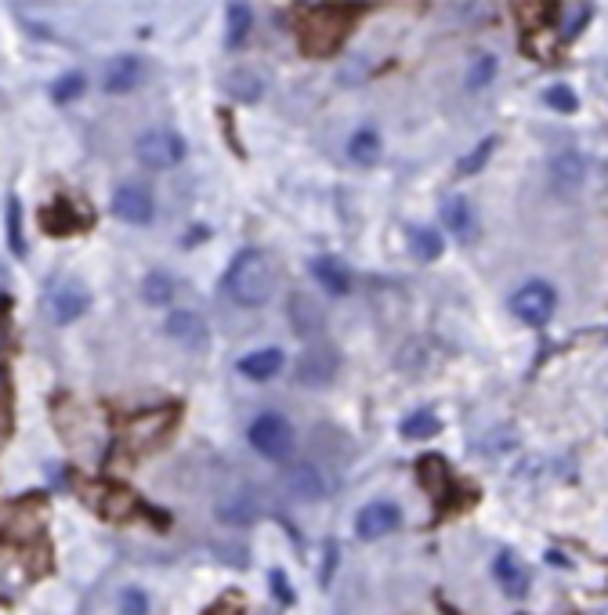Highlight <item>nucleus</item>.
<instances>
[{
    "instance_id": "4c0bfd02",
    "label": "nucleus",
    "mask_w": 608,
    "mask_h": 615,
    "mask_svg": "<svg viewBox=\"0 0 608 615\" xmlns=\"http://www.w3.org/2000/svg\"><path fill=\"white\" fill-rule=\"evenodd\" d=\"M493 73H496V58H493V55L475 58V66H471V76H467V87H471V91H478V87H485L489 80H493Z\"/></svg>"
},
{
    "instance_id": "f3484780",
    "label": "nucleus",
    "mask_w": 608,
    "mask_h": 615,
    "mask_svg": "<svg viewBox=\"0 0 608 615\" xmlns=\"http://www.w3.org/2000/svg\"><path fill=\"white\" fill-rule=\"evenodd\" d=\"M493 576H496V583H500V590H504V594H511V597H525V594H529V583H532L529 568H525L522 558H518V554H511V550H500V554H496Z\"/></svg>"
},
{
    "instance_id": "393cba45",
    "label": "nucleus",
    "mask_w": 608,
    "mask_h": 615,
    "mask_svg": "<svg viewBox=\"0 0 608 615\" xmlns=\"http://www.w3.org/2000/svg\"><path fill=\"white\" fill-rule=\"evenodd\" d=\"M438 431H442V420H438L435 409H417V413H409L399 424V435L406 438V442H428Z\"/></svg>"
},
{
    "instance_id": "7ed1b4c3",
    "label": "nucleus",
    "mask_w": 608,
    "mask_h": 615,
    "mask_svg": "<svg viewBox=\"0 0 608 615\" xmlns=\"http://www.w3.org/2000/svg\"><path fill=\"white\" fill-rule=\"evenodd\" d=\"M87 304H91V290H87L80 279H73V275L55 279V283L48 286V294H44V312H48V319L55 322V326L76 322L87 312Z\"/></svg>"
},
{
    "instance_id": "2f4dec72",
    "label": "nucleus",
    "mask_w": 608,
    "mask_h": 615,
    "mask_svg": "<svg viewBox=\"0 0 608 615\" xmlns=\"http://www.w3.org/2000/svg\"><path fill=\"white\" fill-rule=\"evenodd\" d=\"M84 87H87V76L84 73H62L55 80V84H51V102L55 105H69V102H76V98L84 95Z\"/></svg>"
},
{
    "instance_id": "a211bd4d",
    "label": "nucleus",
    "mask_w": 608,
    "mask_h": 615,
    "mask_svg": "<svg viewBox=\"0 0 608 615\" xmlns=\"http://www.w3.org/2000/svg\"><path fill=\"white\" fill-rule=\"evenodd\" d=\"M442 225L453 232V239L460 243H475L478 236V221H475V210H471V199L467 196H449L442 203Z\"/></svg>"
},
{
    "instance_id": "f704fd0d",
    "label": "nucleus",
    "mask_w": 608,
    "mask_h": 615,
    "mask_svg": "<svg viewBox=\"0 0 608 615\" xmlns=\"http://www.w3.org/2000/svg\"><path fill=\"white\" fill-rule=\"evenodd\" d=\"M493 149H496V138H485V142L478 145V149H471V152L464 156V160L456 163V174H460V178H467V174H478V171L485 167V163H489Z\"/></svg>"
},
{
    "instance_id": "dca6fc26",
    "label": "nucleus",
    "mask_w": 608,
    "mask_h": 615,
    "mask_svg": "<svg viewBox=\"0 0 608 615\" xmlns=\"http://www.w3.org/2000/svg\"><path fill=\"white\" fill-rule=\"evenodd\" d=\"M138 84H142V62L134 55H116L105 62L102 87L109 95H131Z\"/></svg>"
},
{
    "instance_id": "423d86ee",
    "label": "nucleus",
    "mask_w": 608,
    "mask_h": 615,
    "mask_svg": "<svg viewBox=\"0 0 608 615\" xmlns=\"http://www.w3.org/2000/svg\"><path fill=\"white\" fill-rule=\"evenodd\" d=\"M174 417H178V409H149V413H142V417H134L131 424L124 427V445L131 456H142L149 453L152 445L160 442L167 431L174 427Z\"/></svg>"
},
{
    "instance_id": "4be33fe9",
    "label": "nucleus",
    "mask_w": 608,
    "mask_h": 615,
    "mask_svg": "<svg viewBox=\"0 0 608 615\" xmlns=\"http://www.w3.org/2000/svg\"><path fill=\"white\" fill-rule=\"evenodd\" d=\"M283 351L279 348H261V351H250L239 359V373L247 380H272L279 377V369H283Z\"/></svg>"
},
{
    "instance_id": "5701e85b",
    "label": "nucleus",
    "mask_w": 608,
    "mask_h": 615,
    "mask_svg": "<svg viewBox=\"0 0 608 615\" xmlns=\"http://www.w3.org/2000/svg\"><path fill=\"white\" fill-rule=\"evenodd\" d=\"M138 500H134V492H127L124 485H102V500H98L95 511L109 521H124L134 514Z\"/></svg>"
},
{
    "instance_id": "ea45409f",
    "label": "nucleus",
    "mask_w": 608,
    "mask_h": 615,
    "mask_svg": "<svg viewBox=\"0 0 608 615\" xmlns=\"http://www.w3.org/2000/svg\"><path fill=\"white\" fill-rule=\"evenodd\" d=\"M203 615H243V608H239L236 597H221L218 605H210Z\"/></svg>"
},
{
    "instance_id": "f03ea898",
    "label": "nucleus",
    "mask_w": 608,
    "mask_h": 615,
    "mask_svg": "<svg viewBox=\"0 0 608 615\" xmlns=\"http://www.w3.org/2000/svg\"><path fill=\"white\" fill-rule=\"evenodd\" d=\"M352 29V15L344 8H330V4H315V8H304L297 15V40H301V51L312 58H326L341 48V40L348 37Z\"/></svg>"
},
{
    "instance_id": "58836bf2",
    "label": "nucleus",
    "mask_w": 608,
    "mask_h": 615,
    "mask_svg": "<svg viewBox=\"0 0 608 615\" xmlns=\"http://www.w3.org/2000/svg\"><path fill=\"white\" fill-rule=\"evenodd\" d=\"M268 583H272V594H276L283 605H294V587H290V579H286L283 568H272V572H268Z\"/></svg>"
},
{
    "instance_id": "473e14b6",
    "label": "nucleus",
    "mask_w": 608,
    "mask_h": 615,
    "mask_svg": "<svg viewBox=\"0 0 608 615\" xmlns=\"http://www.w3.org/2000/svg\"><path fill=\"white\" fill-rule=\"evenodd\" d=\"M0 420H4V442L15 431V384H11L8 366L0 369Z\"/></svg>"
},
{
    "instance_id": "bb28decb",
    "label": "nucleus",
    "mask_w": 608,
    "mask_h": 615,
    "mask_svg": "<svg viewBox=\"0 0 608 615\" xmlns=\"http://www.w3.org/2000/svg\"><path fill=\"white\" fill-rule=\"evenodd\" d=\"M558 11H561L558 15L561 40H576L590 26V19H594V4H561Z\"/></svg>"
},
{
    "instance_id": "a19ab883",
    "label": "nucleus",
    "mask_w": 608,
    "mask_h": 615,
    "mask_svg": "<svg viewBox=\"0 0 608 615\" xmlns=\"http://www.w3.org/2000/svg\"><path fill=\"white\" fill-rule=\"evenodd\" d=\"M323 554H326V561H323V587H326V583H330V572H333V561H337V543L326 540Z\"/></svg>"
},
{
    "instance_id": "cd10ccee",
    "label": "nucleus",
    "mask_w": 608,
    "mask_h": 615,
    "mask_svg": "<svg viewBox=\"0 0 608 615\" xmlns=\"http://www.w3.org/2000/svg\"><path fill=\"white\" fill-rule=\"evenodd\" d=\"M409 250H413V257L417 261H424V265H431V261H438L442 257V250H446V243H442V236H438L435 228H413L409 232Z\"/></svg>"
},
{
    "instance_id": "e433bc0d",
    "label": "nucleus",
    "mask_w": 608,
    "mask_h": 615,
    "mask_svg": "<svg viewBox=\"0 0 608 615\" xmlns=\"http://www.w3.org/2000/svg\"><path fill=\"white\" fill-rule=\"evenodd\" d=\"M120 615H149V597H145V590H138V587L120 590Z\"/></svg>"
},
{
    "instance_id": "20e7f679",
    "label": "nucleus",
    "mask_w": 608,
    "mask_h": 615,
    "mask_svg": "<svg viewBox=\"0 0 608 615\" xmlns=\"http://www.w3.org/2000/svg\"><path fill=\"white\" fill-rule=\"evenodd\" d=\"M134 156L152 171L178 167L185 160V138L178 131H167V127H152V131H142L134 138Z\"/></svg>"
},
{
    "instance_id": "ddd939ff",
    "label": "nucleus",
    "mask_w": 608,
    "mask_h": 615,
    "mask_svg": "<svg viewBox=\"0 0 608 615\" xmlns=\"http://www.w3.org/2000/svg\"><path fill=\"white\" fill-rule=\"evenodd\" d=\"M167 337L178 341L185 351H207V322L200 319L196 312H171L167 315Z\"/></svg>"
},
{
    "instance_id": "9b49d317",
    "label": "nucleus",
    "mask_w": 608,
    "mask_h": 615,
    "mask_svg": "<svg viewBox=\"0 0 608 615\" xmlns=\"http://www.w3.org/2000/svg\"><path fill=\"white\" fill-rule=\"evenodd\" d=\"M417 474H420V489L428 492L438 507H442V503L453 496V471H449V464L438 453H424V456H420V460H417Z\"/></svg>"
},
{
    "instance_id": "1a4fd4ad",
    "label": "nucleus",
    "mask_w": 608,
    "mask_h": 615,
    "mask_svg": "<svg viewBox=\"0 0 608 615\" xmlns=\"http://www.w3.org/2000/svg\"><path fill=\"white\" fill-rule=\"evenodd\" d=\"M402 525V511L388 500H373L355 514V536L359 540H380Z\"/></svg>"
},
{
    "instance_id": "72a5a7b5",
    "label": "nucleus",
    "mask_w": 608,
    "mask_h": 615,
    "mask_svg": "<svg viewBox=\"0 0 608 615\" xmlns=\"http://www.w3.org/2000/svg\"><path fill=\"white\" fill-rule=\"evenodd\" d=\"M580 178H583V163H580V156H558L554 160V181H558L561 189H576L580 185Z\"/></svg>"
},
{
    "instance_id": "a878e982",
    "label": "nucleus",
    "mask_w": 608,
    "mask_h": 615,
    "mask_svg": "<svg viewBox=\"0 0 608 615\" xmlns=\"http://www.w3.org/2000/svg\"><path fill=\"white\" fill-rule=\"evenodd\" d=\"M225 48H243V40L250 37V29H254V11H250V4H228L225 8Z\"/></svg>"
},
{
    "instance_id": "6e6552de",
    "label": "nucleus",
    "mask_w": 608,
    "mask_h": 615,
    "mask_svg": "<svg viewBox=\"0 0 608 615\" xmlns=\"http://www.w3.org/2000/svg\"><path fill=\"white\" fill-rule=\"evenodd\" d=\"M294 377L297 384H308V388H326L337 377V351L330 344H315V348L301 351Z\"/></svg>"
},
{
    "instance_id": "79ce46f5",
    "label": "nucleus",
    "mask_w": 608,
    "mask_h": 615,
    "mask_svg": "<svg viewBox=\"0 0 608 615\" xmlns=\"http://www.w3.org/2000/svg\"><path fill=\"white\" fill-rule=\"evenodd\" d=\"M594 615H608V605H605V608H598V612H594Z\"/></svg>"
},
{
    "instance_id": "2eb2a0df",
    "label": "nucleus",
    "mask_w": 608,
    "mask_h": 615,
    "mask_svg": "<svg viewBox=\"0 0 608 615\" xmlns=\"http://www.w3.org/2000/svg\"><path fill=\"white\" fill-rule=\"evenodd\" d=\"M308 272L315 275V283L323 286L330 297L352 294V272H348V265H344V261H337L333 254L312 257V261H308Z\"/></svg>"
},
{
    "instance_id": "7c9ffc66",
    "label": "nucleus",
    "mask_w": 608,
    "mask_h": 615,
    "mask_svg": "<svg viewBox=\"0 0 608 615\" xmlns=\"http://www.w3.org/2000/svg\"><path fill=\"white\" fill-rule=\"evenodd\" d=\"M142 297H145V304H152V308H160V304H171L174 279L167 272H149L142 279Z\"/></svg>"
},
{
    "instance_id": "aec40b11",
    "label": "nucleus",
    "mask_w": 608,
    "mask_h": 615,
    "mask_svg": "<svg viewBox=\"0 0 608 615\" xmlns=\"http://www.w3.org/2000/svg\"><path fill=\"white\" fill-rule=\"evenodd\" d=\"M40 228L48 236H73L80 228H87V218H76V207L69 203L66 196H58L51 207L40 210Z\"/></svg>"
},
{
    "instance_id": "f8f14e48",
    "label": "nucleus",
    "mask_w": 608,
    "mask_h": 615,
    "mask_svg": "<svg viewBox=\"0 0 608 615\" xmlns=\"http://www.w3.org/2000/svg\"><path fill=\"white\" fill-rule=\"evenodd\" d=\"M4 514H19V529L8 532L11 540H37L44 536V521H48V507H44V496H26L19 503H8Z\"/></svg>"
},
{
    "instance_id": "39448f33",
    "label": "nucleus",
    "mask_w": 608,
    "mask_h": 615,
    "mask_svg": "<svg viewBox=\"0 0 608 615\" xmlns=\"http://www.w3.org/2000/svg\"><path fill=\"white\" fill-rule=\"evenodd\" d=\"M247 438L257 453L265 456V460H276V464L294 453V427H290L286 417H279V413H261V417L250 424Z\"/></svg>"
},
{
    "instance_id": "9d476101",
    "label": "nucleus",
    "mask_w": 608,
    "mask_h": 615,
    "mask_svg": "<svg viewBox=\"0 0 608 615\" xmlns=\"http://www.w3.org/2000/svg\"><path fill=\"white\" fill-rule=\"evenodd\" d=\"M113 214L127 225H149L152 214H156V199L145 185H120L113 192Z\"/></svg>"
},
{
    "instance_id": "0eeeda50",
    "label": "nucleus",
    "mask_w": 608,
    "mask_h": 615,
    "mask_svg": "<svg viewBox=\"0 0 608 615\" xmlns=\"http://www.w3.org/2000/svg\"><path fill=\"white\" fill-rule=\"evenodd\" d=\"M554 304H558V294H554L551 286L540 283V279H532V283H525L518 294L511 297V312L518 315V319L525 322V326H547L554 315Z\"/></svg>"
},
{
    "instance_id": "c85d7f7f",
    "label": "nucleus",
    "mask_w": 608,
    "mask_h": 615,
    "mask_svg": "<svg viewBox=\"0 0 608 615\" xmlns=\"http://www.w3.org/2000/svg\"><path fill=\"white\" fill-rule=\"evenodd\" d=\"M348 156L362 167H370V163L380 160V134L373 127H359L352 134V142H348Z\"/></svg>"
},
{
    "instance_id": "4468645a",
    "label": "nucleus",
    "mask_w": 608,
    "mask_h": 615,
    "mask_svg": "<svg viewBox=\"0 0 608 615\" xmlns=\"http://www.w3.org/2000/svg\"><path fill=\"white\" fill-rule=\"evenodd\" d=\"M283 489H286V496H294V500H301V503H315L326 496V482L315 464L290 467V471L283 474Z\"/></svg>"
},
{
    "instance_id": "f257e3e1",
    "label": "nucleus",
    "mask_w": 608,
    "mask_h": 615,
    "mask_svg": "<svg viewBox=\"0 0 608 615\" xmlns=\"http://www.w3.org/2000/svg\"><path fill=\"white\" fill-rule=\"evenodd\" d=\"M279 283V261L261 246H247L225 272V294L243 308H261L272 301Z\"/></svg>"
},
{
    "instance_id": "c756f323",
    "label": "nucleus",
    "mask_w": 608,
    "mask_h": 615,
    "mask_svg": "<svg viewBox=\"0 0 608 615\" xmlns=\"http://www.w3.org/2000/svg\"><path fill=\"white\" fill-rule=\"evenodd\" d=\"M4 225H8L11 254L26 257V239H22V203L15 192H8V199H4Z\"/></svg>"
},
{
    "instance_id": "6ab92c4d",
    "label": "nucleus",
    "mask_w": 608,
    "mask_h": 615,
    "mask_svg": "<svg viewBox=\"0 0 608 615\" xmlns=\"http://www.w3.org/2000/svg\"><path fill=\"white\" fill-rule=\"evenodd\" d=\"M286 315H290V326H294V333H301V337H308V333H319L323 330V304L315 301V297L308 294H290V304H286Z\"/></svg>"
},
{
    "instance_id": "b1692460",
    "label": "nucleus",
    "mask_w": 608,
    "mask_h": 615,
    "mask_svg": "<svg viewBox=\"0 0 608 615\" xmlns=\"http://www.w3.org/2000/svg\"><path fill=\"white\" fill-rule=\"evenodd\" d=\"M218 521H225V525H250V521H257V500L250 496V492H236V496H228V500L218 503Z\"/></svg>"
},
{
    "instance_id": "c9c22d12",
    "label": "nucleus",
    "mask_w": 608,
    "mask_h": 615,
    "mask_svg": "<svg viewBox=\"0 0 608 615\" xmlns=\"http://www.w3.org/2000/svg\"><path fill=\"white\" fill-rule=\"evenodd\" d=\"M543 102L551 105L554 113H576V109H580L576 91H572L569 84H551L547 91H543Z\"/></svg>"
},
{
    "instance_id": "412c9836",
    "label": "nucleus",
    "mask_w": 608,
    "mask_h": 615,
    "mask_svg": "<svg viewBox=\"0 0 608 615\" xmlns=\"http://www.w3.org/2000/svg\"><path fill=\"white\" fill-rule=\"evenodd\" d=\"M221 87H225V95L232 98V102H257V98L265 95V80L254 73V69H232V73H225V80H221Z\"/></svg>"
}]
</instances>
